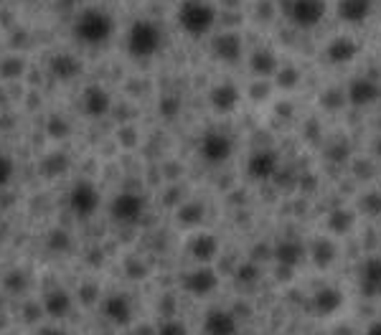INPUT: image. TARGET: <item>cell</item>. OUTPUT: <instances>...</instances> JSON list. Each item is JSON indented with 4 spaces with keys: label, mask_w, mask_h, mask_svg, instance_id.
I'll return each instance as SVG.
<instances>
[{
    "label": "cell",
    "mask_w": 381,
    "mask_h": 335,
    "mask_svg": "<svg viewBox=\"0 0 381 335\" xmlns=\"http://www.w3.org/2000/svg\"><path fill=\"white\" fill-rule=\"evenodd\" d=\"M274 173H277V155L272 150H257L249 155L247 175L252 181H269Z\"/></svg>",
    "instance_id": "12"
},
{
    "label": "cell",
    "mask_w": 381,
    "mask_h": 335,
    "mask_svg": "<svg viewBox=\"0 0 381 335\" xmlns=\"http://www.w3.org/2000/svg\"><path fill=\"white\" fill-rule=\"evenodd\" d=\"M142 211H145V201H142L138 193H117L109 203V214L117 224H138L142 219Z\"/></svg>",
    "instance_id": "4"
},
{
    "label": "cell",
    "mask_w": 381,
    "mask_h": 335,
    "mask_svg": "<svg viewBox=\"0 0 381 335\" xmlns=\"http://www.w3.org/2000/svg\"><path fill=\"white\" fill-rule=\"evenodd\" d=\"M239 97H241L239 89H236L232 81H224V84L211 87V92H208V104H211L219 114H229L236 109Z\"/></svg>",
    "instance_id": "14"
},
{
    "label": "cell",
    "mask_w": 381,
    "mask_h": 335,
    "mask_svg": "<svg viewBox=\"0 0 381 335\" xmlns=\"http://www.w3.org/2000/svg\"><path fill=\"white\" fill-rule=\"evenodd\" d=\"M335 257H338V247H335V242L326 239V236H318V239L310 244V259H313L315 267L328 269L335 261Z\"/></svg>",
    "instance_id": "18"
},
{
    "label": "cell",
    "mask_w": 381,
    "mask_h": 335,
    "mask_svg": "<svg viewBox=\"0 0 381 335\" xmlns=\"http://www.w3.org/2000/svg\"><path fill=\"white\" fill-rule=\"evenodd\" d=\"M216 285H219V277H216L214 269H208V267L194 269V272H188V275L183 277V287H186L194 297L211 295L216 289Z\"/></svg>",
    "instance_id": "11"
},
{
    "label": "cell",
    "mask_w": 381,
    "mask_h": 335,
    "mask_svg": "<svg viewBox=\"0 0 381 335\" xmlns=\"http://www.w3.org/2000/svg\"><path fill=\"white\" fill-rule=\"evenodd\" d=\"M359 208H361V214L371 216V219H379L381 216V191H366V193L359 198Z\"/></svg>",
    "instance_id": "28"
},
{
    "label": "cell",
    "mask_w": 381,
    "mask_h": 335,
    "mask_svg": "<svg viewBox=\"0 0 381 335\" xmlns=\"http://www.w3.org/2000/svg\"><path fill=\"white\" fill-rule=\"evenodd\" d=\"M252 94L257 97V100H262V97H267V94H269V87H267V84H254Z\"/></svg>",
    "instance_id": "37"
},
{
    "label": "cell",
    "mask_w": 381,
    "mask_h": 335,
    "mask_svg": "<svg viewBox=\"0 0 381 335\" xmlns=\"http://www.w3.org/2000/svg\"><path fill=\"white\" fill-rule=\"evenodd\" d=\"M335 335H354V328H348V325H338V328H335Z\"/></svg>",
    "instance_id": "39"
},
{
    "label": "cell",
    "mask_w": 381,
    "mask_h": 335,
    "mask_svg": "<svg viewBox=\"0 0 381 335\" xmlns=\"http://www.w3.org/2000/svg\"><path fill=\"white\" fill-rule=\"evenodd\" d=\"M371 15V0H338V18L346 23H363Z\"/></svg>",
    "instance_id": "17"
},
{
    "label": "cell",
    "mask_w": 381,
    "mask_h": 335,
    "mask_svg": "<svg viewBox=\"0 0 381 335\" xmlns=\"http://www.w3.org/2000/svg\"><path fill=\"white\" fill-rule=\"evenodd\" d=\"M41 335H67V333H61V330H56V328H44Z\"/></svg>",
    "instance_id": "40"
},
{
    "label": "cell",
    "mask_w": 381,
    "mask_h": 335,
    "mask_svg": "<svg viewBox=\"0 0 381 335\" xmlns=\"http://www.w3.org/2000/svg\"><path fill=\"white\" fill-rule=\"evenodd\" d=\"M249 67L257 76H272L277 71V56L269 48H257L249 59Z\"/></svg>",
    "instance_id": "24"
},
{
    "label": "cell",
    "mask_w": 381,
    "mask_h": 335,
    "mask_svg": "<svg viewBox=\"0 0 381 335\" xmlns=\"http://www.w3.org/2000/svg\"><path fill=\"white\" fill-rule=\"evenodd\" d=\"M178 219H181L183 224H199L201 219H203V206H201V203H188V206H183Z\"/></svg>",
    "instance_id": "31"
},
{
    "label": "cell",
    "mask_w": 381,
    "mask_h": 335,
    "mask_svg": "<svg viewBox=\"0 0 381 335\" xmlns=\"http://www.w3.org/2000/svg\"><path fill=\"white\" fill-rule=\"evenodd\" d=\"M199 150H201V158H203V160L219 165V163H227L229 158H232V153H234V142H232L229 135L219 132V130H211V132H206L201 137Z\"/></svg>",
    "instance_id": "5"
},
{
    "label": "cell",
    "mask_w": 381,
    "mask_h": 335,
    "mask_svg": "<svg viewBox=\"0 0 381 335\" xmlns=\"http://www.w3.org/2000/svg\"><path fill=\"white\" fill-rule=\"evenodd\" d=\"M69 206L79 219H89V216L97 214L100 208V191L94 188V183L79 181L72 188V196H69Z\"/></svg>",
    "instance_id": "6"
},
{
    "label": "cell",
    "mask_w": 381,
    "mask_h": 335,
    "mask_svg": "<svg viewBox=\"0 0 381 335\" xmlns=\"http://www.w3.org/2000/svg\"><path fill=\"white\" fill-rule=\"evenodd\" d=\"M105 315L107 320H112L114 325H127L130 317H133V310H130V302L122 295H112L105 300Z\"/></svg>",
    "instance_id": "23"
},
{
    "label": "cell",
    "mask_w": 381,
    "mask_h": 335,
    "mask_svg": "<svg viewBox=\"0 0 381 335\" xmlns=\"http://www.w3.org/2000/svg\"><path fill=\"white\" fill-rule=\"evenodd\" d=\"M158 335H188L186 333V325L178 320H168L161 325V330H158Z\"/></svg>",
    "instance_id": "34"
},
{
    "label": "cell",
    "mask_w": 381,
    "mask_h": 335,
    "mask_svg": "<svg viewBox=\"0 0 381 335\" xmlns=\"http://www.w3.org/2000/svg\"><path fill=\"white\" fill-rule=\"evenodd\" d=\"M46 310H48V315L64 317L69 310H72V297H69L64 289H54V292L46 295Z\"/></svg>",
    "instance_id": "26"
},
{
    "label": "cell",
    "mask_w": 381,
    "mask_h": 335,
    "mask_svg": "<svg viewBox=\"0 0 381 335\" xmlns=\"http://www.w3.org/2000/svg\"><path fill=\"white\" fill-rule=\"evenodd\" d=\"M163 31L153 20H135L130 34H127V51L135 59H150L161 51Z\"/></svg>",
    "instance_id": "2"
},
{
    "label": "cell",
    "mask_w": 381,
    "mask_h": 335,
    "mask_svg": "<svg viewBox=\"0 0 381 335\" xmlns=\"http://www.w3.org/2000/svg\"><path fill=\"white\" fill-rule=\"evenodd\" d=\"M302 257H305V247H302L300 242H295V239H290V242H282L280 247L274 249V259H277V264L280 267H298L302 261Z\"/></svg>",
    "instance_id": "22"
},
{
    "label": "cell",
    "mask_w": 381,
    "mask_h": 335,
    "mask_svg": "<svg viewBox=\"0 0 381 335\" xmlns=\"http://www.w3.org/2000/svg\"><path fill=\"white\" fill-rule=\"evenodd\" d=\"M203 333L206 335H239V325L236 317L229 310H208L203 317Z\"/></svg>",
    "instance_id": "13"
},
{
    "label": "cell",
    "mask_w": 381,
    "mask_h": 335,
    "mask_svg": "<svg viewBox=\"0 0 381 335\" xmlns=\"http://www.w3.org/2000/svg\"><path fill=\"white\" fill-rule=\"evenodd\" d=\"M363 335H381V320H374L371 325L366 328V333Z\"/></svg>",
    "instance_id": "38"
},
{
    "label": "cell",
    "mask_w": 381,
    "mask_h": 335,
    "mask_svg": "<svg viewBox=\"0 0 381 335\" xmlns=\"http://www.w3.org/2000/svg\"><path fill=\"white\" fill-rule=\"evenodd\" d=\"M346 89L341 87H328L326 92L321 94V104L323 109H328V112H338V109L346 107Z\"/></svg>",
    "instance_id": "27"
},
{
    "label": "cell",
    "mask_w": 381,
    "mask_h": 335,
    "mask_svg": "<svg viewBox=\"0 0 381 335\" xmlns=\"http://www.w3.org/2000/svg\"><path fill=\"white\" fill-rule=\"evenodd\" d=\"M81 112L87 114V117H102V114H107L109 109V94L105 92L102 87H87L84 94H81Z\"/></svg>",
    "instance_id": "15"
},
{
    "label": "cell",
    "mask_w": 381,
    "mask_h": 335,
    "mask_svg": "<svg viewBox=\"0 0 381 335\" xmlns=\"http://www.w3.org/2000/svg\"><path fill=\"white\" fill-rule=\"evenodd\" d=\"M257 277H260V269H257V264H241L239 272H236V280L244 282V285L254 282Z\"/></svg>",
    "instance_id": "33"
},
{
    "label": "cell",
    "mask_w": 381,
    "mask_h": 335,
    "mask_svg": "<svg viewBox=\"0 0 381 335\" xmlns=\"http://www.w3.org/2000/svg\"><path fill=\"white\" fill-rule=\"evenodd\" d=\"M359 287L363 297L381 295V257H368L359 269Z\"/></svg>",
    "instance_id": "10"
},
{
    "label": "cell",
    "mask_w": 381,
    "mask_h": 335,
    "mask_svg": "<svg viewBox=\"0 0 381 335\" xmlns=\"http://www.w3.org/2000/svg\"><path fill=\"white\" fill-rule=\"evenodd\" d=\"M175 104H178V102H175V100L161 102V112H166L168 117H173V114H175V109H178V107H175Z\"/></svg>",
    "instance_id": "36"
},
{
    "label": "cell",
    "mask_w": 381,
    "mask_h": 335,
    "mask_svg": "<svg viewBox=\"0 0 381 335\" xmlns=\"http://www.w3.org/2000/svg\"><path fill=\"white\" fill-rule=\"evenodd\" d=\"M216 20V8L206 0H183L178 8V23L188 36H203L211 31Z\"/></svg>",
    "instance_id": "3"
},
{
    "label": "cell",
    "mask_w": 381,
    "mask_h": 335,
    "mask_svg": "<svg viewBox=\"0 0 381 335\" xmlns=\"http://www.w3.org/2000/svg\"><path fill=\"white\" fill-rule=\"evenodd\" d=\"M348 155H351V148H348V140H335L326 148V158L333 163H346Z\"/></svg>",
    "instance_id": "29"
},
{
    "label": "cell",
    "mask_w": 381,
    "mask_h": 335,
    "mask_svg": "<svg viewBox=\"0 0 381 335\" xmlns=\"http://www.w3.org/2000/svg\"><path fill=\"white\" fill-rule=\"evenodd\" d=\"M214 54L221 61H239L241 56V39L236 34H221L214 39Z\"/></svg>",
    "instance_id": "20"
},
{
    "label": "cell",
    "mask_w": 381,
    "mask_h": 335,
    "mask_svg": "<svg viewBox=\"0 0 381 335\" xmlns=\"http://www.w3.org/2000/svg\"><path fill=\"white\" fill-rule=\"evenodd\" d=\"M11 178H13V160L6 158V155H0V188L8 186Z\"/></svg>",
    "instance_id": "32"
},
{
    "label": "cell",
    "mask_w": 381,
    "mask_h": 335,
    "mask_svg": "<svg viewBox=\"0 0 381 335\" xmlns=\"http://www.w3.org/2000/svg\"><path fill=\"white\" fill-rule=\"evenodd\" d=\"M298 81H300V71L295 67H285L277 71V84H280L282 89H295Z\"/></svg>",
    "instance_id": "30"
},
{
    "label": "cell",
    "mask_w": 381,
    "mask_h": 335,
    "mask_svg": "<svg viewBox=\"0 0 381 335\" xmlns=\"http://www.w3.org/2000/svg\"><path fill=\"white\" fill-rule=\"evenodd\" d=\"M326 15V0H290V18L300 28L318 26Z\"/></svg>",
    "instance_id": "7"
},
{
    "label": "cell",
    "mask_w": 381,
    "mask_h": 335,
    "mask_svg": "<svg viewBox=\"0 0 381 335\" xmlns=\"http://www.w3.org/2000/svg\"><path fill=\"white\" fill-rule=\"evenodd\" d=\"M188 249H191V257L199 261H211L219 252V242H216L214 234H196L191 242H188Z\"/></svg>",
    "instance_id": "21"
},
{
    "label": "cell",
    "mask_w": 381,
    "mask_h": 335,
    "mask_svg": "<svg viewBox=\"0 0 381 335\" xmlns=\"http://www.w3.org/2000/svg\"><path fill=\"white\" fill-rule=\"evenodd\" d=\"M114 34V20L107 11H100V8H87L81 11V15L74 23V36L87 43V46H100V43H107Z\"/></svg>",
    "instance_id": "1"
},
{
    "label": "cell",
    "mask_w": 381,
    "mask_h": 335,
    "mask_svg": "<svg viewBox=\"0 0 381 335\" xmlns=\"http://www.w3.org/2000/svg\"><path fill=\"white\" fill-rule=\"evenodd\" d=\"M371 168H374V165H371V163L359 160V163H356V170H354V173L359 175V178H371V173H374Z\"/></svg>",
    "instance_id": "35"
},
{
    "label": "cell",
    "mask_w": 381,
    "mask_h": 335,
    "mask_svg": "<svg viewBox=\"0 0 381 335\" xmlns=\"http://www.w3.org/2000/svg\"><path fill=\"white\" fill-rule=\"evenodd\" d=\"M343 302H346V297L338 287H321L310 300V310L318 317H330L343 308Z\"/></svg>",
    "instance_id": "8"
},
{
    "label": "cell",
    "mask_w": 381,
    "mask_h": 335,
    "mask_svg": "<svg viewBox=\"0 0 381 335\" xmlns=\"http://www.w3.org/2000/svg\"><path fill=\"white\" fill-rule=\"evenodd\" d=\"M326 226L330 234L335 236H343L348 234V231H354L356 226V214L351 211V208H333L330 214L326 216Z\"/></svg>",
    "instance_id": "19"
},
{
    "label": "cell",
    "mask_w": 381,
    "mask_h": 335,
    "mask_svg": "<svg viewBox=\"0 0 381 335\" xmlns=\"http://www.w3.org/2000/svg\"><path fill=\"white\" fill-rule=\"evenodd\" d=\"M374 153L381 158V135H379V137H376V142H374Z\"/></svg>",
    "instance_id": "41"
},
{
    "label": "cell",
    "mask_w": 381,
    "mask_h": 335,
    "mask_svg": "<svg viewBox=\"0 0 381 335\" xmlns=\"http://www.w3.org/2000/svg\"><path fill=\"white\" fill-rule=\"evenodd\" d=\"M356 54H359V46L351 36H335L326 48V56L333 64H348V61L356 59Z\"/></svg>",
    "instance_id": "16"
},
{
    "label": "cell",
    "mask_w": 381,
    "mask_h": 335,
    "mask_svg": "<svg viewBox=\"0 0 381 335\" xmlns=\"http://www.w3.org/2000/svg\"><path fill=\"white\" fill-rule=\"evenodd\" d=\"M51 71H54L56 79L69 81V79H74V76L81 71V64L74 59V56L61 54V56H54V61H51Z\"/></svg>",
    "instance_id": "25"
},
{
    "label": "cell",
    "mask_w": 381,
    "mask_h": 335,
    "mask_svg": "<svg viewBox=\"0 0 381 335\" xmlns=\"http://www.w3.org/2000/svg\"><path fill=\"white\" fill-rule=\"evenodd\" d=\"M381 97V87L376 81L366 79V76H359L348 84L346 89V100L356 107H368V104H374L376 100Z\"/></svg>",
    "instance_id": "9"
}]
</instances>
